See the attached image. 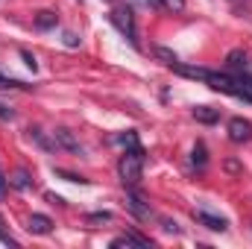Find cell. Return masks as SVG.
<instances>
[{"mask_svg":"<svg viewBox=\"0 0 252 249\" xmlns=\"http://www.w3.org/2000/svg\"><path fill=\"white\" fill-rule=\"evenodd\" d=\"M126 205H129V211L138 217V220H150V202H144V196L141 193H135V190H129L126 193Z\"/></svg>","mask_w":252,"mask_h":249,"instance_id":"cell-5","label":"cell"},{"mask_svg":"<svg viewBox=\"0 0 252 249\" xmlns=\"http://www.w3.org/2000/svg\"><path fill=\"white\" fill-rule=\"evenodd\" d=\"M190 161H193L199 170L205 167V144H196V147H193V156H190Z\"/></svg>","mask_w":252,"mask_h":249,"instance_id":"cell-14","label":"cell"},{"mask_svg":"<svg viewBox=\"0 0 252 249\" xmlns=\"http://www.w3.org/2000/svg\"><path fill=\"white\" fill-rule=\"evenodd\" d=\"M193 118H196V121H199V124H217V121H220V112H217V109H211V106H196V109H193Z\"/></svg>","mask_w":252,"mask_h":249,"instance_id":"cell-10","label":"cell"},{"mask_svg":"<svg viewBox=\"0 0 252 249\" xmlns=\"http://www.w3.org/2000/svg\"><path fill=\"white\" fill-rule=\"evenodd\" d=\"M229 138L235 144H250L252 141V124L247 118H232L229 121Z\"/></svg>","mask_w":252,"mask_h":249,"instance_id":"cell-3","label":"cell"},{"mask_svg":"<svg viewBox=\"0 0 252 249\" xmlns=\"http://www.w3.org/2000/svg\"><path fill=\"white\" fill-rule=\"evenodd\" d=\"M176 73H182V76H188V79H208V70L205 67H190V64H182V62H176V64H170Z\"/></svg>","mask_w":252,"mask_h":249,"instance_id":"cell-9","label":"cell"},{"mask_svg":"<svg viewBox=\"0 0 252 249\" xmlns=\"http://www.w3.org/2000/svg\"><path fill=\"white\" fill-rule=\"evenodd\" d=\"M161 226H164V232H179V226H176V220H161Z\"/></svg>","mask_w":252,"mask_h":249,"instance_id":"cell-18","label":"cell"},{"mask_svg":"<svg viewBox=\"0 0 252 249\" xmlns=\"http://www.w3.org/2000/svg\"><path fill=\"white\" fill-rule=\"evenodd\" d=\"M0 118H3V121H12V118H15V112H12L9 106H0Z\"/></svg>","mask_w":252,"mask_h":249,"instance_id":"cell-19","label":"cell"},{"mask_svg":"<svg viewBox=\"0 0 252 249\" xmlns=\"http://www.w3.org/2000/svg\"><path fill=\"white\" fill-rule=\"evenodd\" d=\"M0 241H3V244H9V247H18V241H15L9 232H6V223H3V217H0Z\"/></svg>","mask_w":252,"mask_h":249,"instance_id":"cell-17","label":"cell"},{"mask_svg":"<svg viewBox=\"0 0 252 249\" xmlns=\"http://www.w3.org/2000/svg\"><path fill=\"white\" fill-rule=\"evenodd\" d=\"M147 3H150V6H156V9H161V3H158V0H147Z\"/></svg>","mask_w":252,"mask_h":249,"instance_id":"cell-22","label":"cell"},{"mask_svg":"<svg viewBox=\"0 0 252 249\" xmlns=\"http://www.w3.org/2000/svg\"><path fill=\"white\" fill-rule=\"evenodd\" d=\"M112 24L124 32L126 38H129V44L132 47H141V41H138V24H135V12L126 6V3H118L115 9H112Z\"/></svg>","mask_w":252,"mask_h":249,"instance_id":"cell-2","label":"cell"},{"mask_svg":"<svg viewBox=\"0 0 252 249\" xmlns=\"http://www.w3.org/2000/svg\"><path fill=\"white\" fill-rule=\"evenodd\" d=\"M53 141H56V147H62V150H67V153H82V144L73 138V132L70 129H56L53 132Z\"/></svg>","mask_w":252,"mask_h":249,"instance_id":"cell-6","label":"cell"},{"mask_svg":"<svg viewBox=\"0 0 252 249\" xmlns=\"http://www.w3.org/2000/svg\"><path fill=\"white\" fill-rule=\"evenodd\" d=\"M35 27H38V30H50V27H56V15H53V12H38Z\"/></svg>","mask_w":252,"mask_h":249,"instance_id":"cell-13","label":"cell"},{"mask_svg":"<svg viewBox=\"0 0 252 249\" xmlns=\"http://www.w3.org/2000/svg\"><path fill=\"white\" fill-rule=\"evenodd\" d=\"M226 62H229V67L241 70V67H247V53H244V50H232V53L226 56Z\"/></svg>","mask_w":252,"mask_h":249,"instance_id":"cell-12","label":"cell"},{"mask_svg":"<svg viewBox=\"0 0 252 249\" xmlns=\"http://www.w3.org/2000/svg\"><path fill=\"white\" fill-rule=\"evenodd\" d=\"M193 220H196L199 226L211 229V232H226V229H229V223H226L223 217H214V214H208V211H202V208H193Z\"/></svg>","mask_w":252,"mask_h":249,"instance_id":"cell-4","label":"cell"},{"mask_svg":"<svg viewBox=\"0 0 252 249\" xmlns=\"http://www.w3.org/2000/svg\"><path fill=\"white\" fill-rule=\"evenodd\" d=\"M156 56H158L164 64H176V62H179V59H176V53H170L167 47H156Z\"/></svg>","mask_w":252,"mask_h":249,"instance_id":"cell-15","label":"cell"},{"mask_svg":"<svg viewBox=\"0 0 252 249\" xmlns=\"http://www.w3.org/2000/svg\"><path fill=\"white\" fill-rule=\"evenodd\" d=\"M9 185L15 187V190H27V187L32 185L30 170H24V167H21V170H15V173H12V179H9Z\"/></svg>","mask_w":252,"mask_h":249,"instance_id":"cell-11","label":"cell"},{"mask_svg":"<svg viewBox=\"0 0 252 249\" xmlns=\"http://www.w3.org/2000/svg\"><path fill=\"white\" fill-rule=\"evenodd\" d=\"M64 44H67V47H76L79 41H76V35H70V32H67V35H64Z\"/></svg>","mask_w":252,"mask_h":249,"instance_id":"cell-21","label":"cell"},{"mask_svg":"<svg viewBox=\"0 0 252 249\" xmlns=\"http://www.w3.org/2000/svg\"><path fill=\"white\" fill-rule=\"evenodd\" d=\"M161 3V9H167V12H182L185 9V0H158Z\"/></svg>","mask_w":252,"mask_h":249,"instance_id":"cell-16","label":"cell"},{"mask_svg":"<svg viewBox=\"0 0 252 249\" xmlns=\"http://www.w3.org/2000/svg\"><path fill=\"white\" fill-rule=\"evenodd\" d=\"M118 176L126 187H135L141 182V176H144V150H141V144L124 150V156L118 161Z\"/></svg>","mask_w":252,"mask_h":249,"instance_id":"cell-1","label":"cell"},{"mask_svg":"<svg viewBox=\"0 0 252 249\" xmlns=\"http://www.w3.org/2000/svg\"><path fill=\"white\" fill-rule=\"evenodd\" d=\"M91 220H97V223H100V220H112V214H109V211H97V214H91Z\"/></svg>","mask_w":252,"mask_h":249,"instance_id":"cell-20","label":"cell"},{"mask_svg":"<svg viewBox=\"0 0 252 249\" xmlns=\"http://www.w3.org/2000/svg\"><path fill=\"white\" fill-rule=\"evenodd\" d=\"M109 247H141V249H150L153 244H150V238H141V235L129 232V235H124V238H115Z\"/></svg>","mask_w":252,"mask_h":249,"instance_id":"cell-8","label":"cell"},{"mask_svg":"<svg viewBox=\"0 0 252 249\" xmlns=\"http://www.w3.org/2000/svg\"><path fill=\"white\" fill-rule=\"evenodd\" d=\"M27 229H30L32 235H50V232H53V220H50L47 214H32L30 223H27Z\"/></svg>","mask_w":252,"mask_h":249,"instance_id":"cell-7","label":"cell"}]
</instances>
